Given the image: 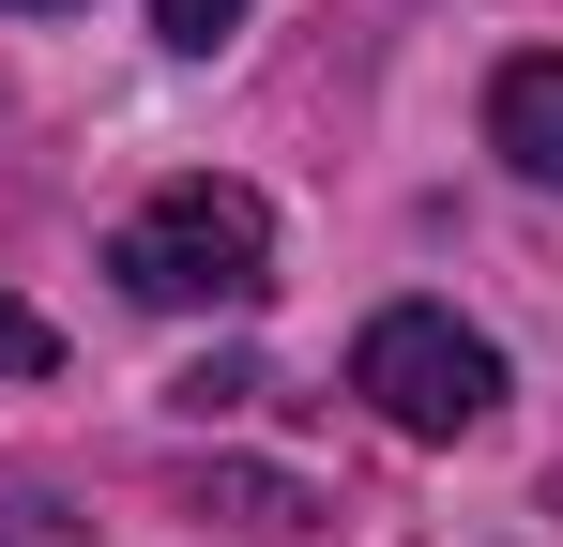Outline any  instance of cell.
Returning a JSON list of instances; mask_svg holds the SVG:
<instances>
[{
    "label": "cell",
    "instance_id": "1",
    "mask_svg": "<svg viewBox=\"0 0 563 547\" xmlns=\"http://www.w3.org/2000/svg\"><path fill=\"white\" fill-rule=\"evenodd\" d=\"M107 274H122V304H153V320H244L260 289H275V198L260 182H153L122 228H107Z\"/></svg>",
    "mask_w": 563,
    "mask_h": 547
},
{
    "label": "cell",
    "instance_id": "2",
    "mask_svg": "<svg viewBox=\"0 0 563 547\" xmlns=\"http://www.w3.org/2000/svg\"><path fill=\"white\" fill-rule=\"evenodd\" d=\"M351 395H366L396 442H472L503 411V350L472 335L457 304H380L366 335H351Z\"/></svg>",
    "mask_w": 563,
    "mask_h": 547
},
{
    "label": "cell",
    "instance_id": "3",
    "mask_svg": "<svg viewBox=\"0 0 563 547\" xmlns=\"http://www.w3.org/2000/svg\"><path fill=\"white\" fill-rule=\"evenodd\" d=\"M487 153L563 198V46H518V62L487 77Z\"/></svg>",
    "mask_w": 563,
    "mask_h": 547
},
{
    "label": "cell",
    "instance_id": "4",
    "mask_svg": "<svg viewBox=\"0 0 563 547\" xmlns=\"http://www.w3.org/2000/svg\"><path fill=\"white\" fill-rule=\"evenodd\" d=\"M244 15H260V0H153V31H168V46H184V62H213V46H229V31H244Z\"/></svg>",
    "mask_w": 563,
    "mask_h": 547
},
{
    "label": "cell",
    "instance_id": "5",
    "mask_svg": "<svg viewBox=\"0 0 563 547\" xmlns=\"http://www.w3.org/2000/svg\"><path fill=\"white\" fill-rule=\"evenodd\" d=\"M46 365H62V335H46V320L0 289V380H46Z\"/></svg>",
    "mask_w": 563,
    "mask_h": 547
},
{
    "label": "cell",
    "instance_id": "6",
    "mask_svg": "<svg viewBox=\"0 0 563 547\" xmlns=\"http://www.w3.org/2000/svg\"><path fill=\"white\" fill-rule=\"evenodd\" d=\"M0 15H62V0H0Z\"/></svg>",
    "mask_w": 563,
    "mask_h": 547
}]
</instances>
